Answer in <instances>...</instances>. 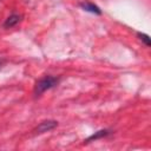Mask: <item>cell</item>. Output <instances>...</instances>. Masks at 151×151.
Listing matches in <instances>:
<instances>
[{
    "label": "cell",
    "mask_w": 151,
    "mask_h": 151,
    "mask_svg": "<svg viewBox=\"0 0 151 151\" xmlns=\"http://www.w3.org/2000/svg\"><path fill=\"white\" fill-rule=\"evenodd\" d=\"M60 81V78L59 77H55V76H44L41 77L40 79H38L35 81V85H34V88H33V92L35 96H40L44 92L55 87Z\"/></svg>",
    "instance_id": "6da1fadb"
},
{
    "label": "cell",
    "mask_w": 151,
    "mask_h": 151,
    "mask_svg": "<svg viewBox=\"0 0 151 151\" xmlns=\"http://www.w3.org/2000/svg\"><path fill=\"white\" fill-rule=\"evenodd\" d=\"M58 126V122L54 119H47V120H42L38 124V126L34 129V133L35 134H42L45 132L52 131Z\"/></svg>",
    "instance_id": "7a4b0ae2"
},
{
    "label": "cell",
    "mask_w": 151,
    "mask_h": 151,
    "mask_svg": "<svg viewBox=\"0 0 151 151\" xmlns=\"http://www.w3.org/2000/svg\"><path fill=\"white\" fill-rule=\"evenodd\" d=\"M79 6L85 12H88V13H92V14H96V15H100L101 14V9L96 4L91 2V1H87V0L83 1V2L79 4Z\"/></svg>",
    "instance_id": "3957f363"
},
{
    "label": "cell",
    "mask_w": 151,
    "mask_h": 151,
    "mask_svg": "<svg viewBox=\"0 0 151 151\" xmlns=\"http://www.w3.org/2000/svg\"><path fill=\"white\" fill-rule=\"evenodd\" d=\"M111 133H112V131L109 130V129H101V130H98V131H96L94 133H92L91 136H88V137L84 140V143L87 144V143H91V142L101 139V138H104V137H107V136L111 134Z\"/></svg>",
    "instance_id": "277c9868"
},
{
    "label": "cell",
    "mask_w": 151,
    "mask_h": 151,
    "mask_svg": "<svg viewBox=\"0 0 151 151\" xmlns=\"http://www.w3.org/2000/svg\"><path fill=\"white\" fill-rule=\"evenodd\" d=\"M20 21H21V15L17 14V13H12L9 17L6 18V20L2 24V27L6 28V29H8V28H12V27L17 26Z\"/></svg>",
    "instance_id": "5b68a950"
},
{
    "label": "cell",
    "mask_w": 151,
    "mask_h": 151,
    "mask_svg": "<svg viewBox=\"0 0 151 151\" xmlns=\"http://www.w3.org/2000/svg\"><path fill=\"white\" fill-rule=\"evenodd\" d=\"M137 37H138V39L140 40V41H143L144 44H145V46H151V38L147 35V34H145V33H142V32H138L137 33Z\"/></svg>",
    "instance_id": "8992f818"
},
{
    "label": "cell",
    "mask_w": 151,
    "mask_h": 151,
    "mask_svg": "<svg viewBox=\"0 0 151 151\" xmlns=\"http://www.w3.org/2000/svg\"><path fill=\"white\" fill-rule=\"evenodd\" d=\"M4 64H5V60H4V59H0V70L2 68V66H4Z\"/></svg>",
    "instance_id": "52a82bcc"
}]
</instances>
